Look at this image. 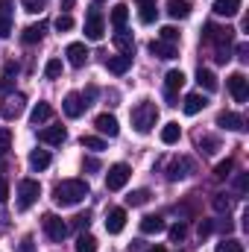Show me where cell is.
Here are the masks:
<instances>
[{"instance_id":"obj_1","label":"cell","mask_w":249,"mask_h":252,"mask_svg":"<svg viewBox=\"0 0 249 252\" xmlns=\"http://www.w3.org/2000/svg\"><path fill=\"white\" fill-rule=\"evenodd\" d=\"M88 193H91V190H88V182H85V179H64V182H59V185L53 188V202L62 205V208H67V205L82 202Z\"/></svg>"},{"instance_id":"obj_2","label":"cell","mask_w":249,"mask_h":252,"mask_svg":"<svg viewBox=\"0 0 249 252\" xmlns=\"http://www.w3.org/2000/svg\"><path fill=\"white\" fill-rule=\"evenodd\" d=\"M132 126H135V132H141V135H147V132H153V126L158 124V109H156V103H150V100H141L135 109H132Z\"/></svg>"},{"instance_id":"obj_3","label":"cell","mask_w":249,"mask_h":252,"mask_svg":"<svg viewBox=\"0 0 249 252\" xmlns=\"http://www.w3.org/2000/svg\"><path fill=\"white\" fill-rule=\"evenodd\" d=\"M38 196H41V185L35 179H21L18 182V211L32 208L38 202Z\"/></svg>"},{"instance_id":"obj_4","label":"cell","mask_w":249,"mask_h":252,"mask_svg":"<svg viewBox=\"0 0 249 252\" xmlns=\"http://www.w3.org/2000/svg\"><path fill=\"white\" fill-rule=\"evenodd\" d=\"M202 38H205L208 44H214V47H229V44L235 41V30H232V27L205 24V32H202Z\"/></svg>"},{"instance_id":"obj_5","label":"cell","mask_w":249,"mask_h":252,"mask_svg":"<svg viewBox=\"0 0 249 252\" xmlns=\"http://www.w3.org/2000/svg\"><path fill=\"white\" fill-rule=\"evenodd\" d=\"M103 32H106L103 12H100L97 6H91V12H88V18H85V38H88V41H100Z\"/></svg>"},{"instance_id":"obj_6","label":"cell","mask_w":249,"mask_h":252,"mask_svg":"<svg viewBox=\"0 0 249 252\" xmlns=\"http://www.w3.org/2000/svg\"><path fill=\"white\" fill-rule=\"evenodd\" d=\"M24 106H27V97L24 94H6L3 97V106H0V115L6 121H15V118L24 115Z\"/></svg>"},{"instance_id":"obj_7","label":"cell","mask_w":249,"mask_h":252,"mask_svg":"<svg viewBox=\"0 0 249 252\" xmlns=\"http://www.w3.org/2000/svg\"><path fill=\"white\" fill-rule=\"evenodd\" d=\"M41 226H44V235H47L50 241H56V244L67 238V223H64L62 217H56V214H44Z\"/></svg>"},{"instance_id":"obj_8","label":"cell","mask_w":249,"mask_h":252,"mask_svg":"<svg viewBox=\"0 0 249 252\" xmlns=\"http://www.w3.org/2000/svg\"><path fill=\"white\" fill-rule=\"evenodd\" d=\"M182 85H185V73H182V70H167V76H164V97H167L173 106H176V100H179Z\"/></svg>"},{"instance_id":"obj_9","label":"cell","mask_w":249,"mask_h":252,"mask_svg":"<svg viewBox=\"0 0 249 252\" xmlns=\"http://www.w3.org/2000/svg\"><path fill=\"white\" fill-rule=\"evenodd\" d=\"M129 164H112L109 173H106V190H121L129 182Z\"/></svg>"},{"instance_id":"obj_10","label":"cell","mask_w":249,"mask_h":252,"mask_svg":"<svg viewBox=\"0 0 249 252\" xmlns=\"http://www.w3.org/2000/svg\"><path fill=\"white\" fill-rule=\"evenodd\" d=\"M226 85H229V91H232V97L238 100V103H247L249 100V79L238 70V73H232L229 79H226Z\"/></svg>"},{"instance_id":"obj_11","label":"cell","mask_w":249,"mask_h":252,"mask_svg":"<svg viewBox=\"0 0 249 252\" xmlns=\"http://www.w3.org/2000/svg\"><path fill=\"white\" fill-rule=\"evenodd\" d=\"M94 129H97L100 135H109V138H118V132H121V124H118V118H115V115H109V112H103V115H97V118H94Z\"/></svg>"},{"instance_id":"obj_12","label":"cell","mask_w":249,"mask_h":252,"mask_svg":"<svg viewBox=\"0 0 249 252\" xmlns=\"http://www.w3.org/2000/svg\"><path fill=\"white\" fill-rule=\"evenodd\" d=\"M62 109H64V115H67V118H79V115H82V112L88 109V103L82 100V94H76V91H70V94L64 97Z\"/></svg>"},{"instance_id":"obj_13","label":"cell","mask_w":249,"mask_h":252,"mask_svg":"<svg viewBox=\"0 0 249 252\" xmlns=\"http://www.w3.org/2000/svg\"><path fill=\"white\" fill-rule=\"evenodd\" d=\"M217 126H223V129H229V132H244V129H247V121H244L241 115H235V112H220V115H217Z\"/></svg>"},{"instance_id":"obj_14","label":"cell","mask_w":249,"mask_h":252,"mask_svg":"<svg viewBox=\"0 0 249 252\" xmlns=\"http://www.w3.org/2000/svg\"><path fill=\"white\" fill-rule=\"evenodd\" d=\"M64 56H67V62L73 64V67H82V64L88 62V47L82 41H73V44H67Z\"/></svg>"},{"instance_id":"obj_15","label":"cell","mask_w":249,"mask_h":252,"mask_svg":"<svg viewBox=\"0 0 249 252\" xmlns=\"http://www.w3.org/2000/svg\"><path fill=\"white\" fill-rule=\"evenodd\" d=\"M190 170H193L190 158H173L170 167H167V179H170V182H179V179H185Z\"/></svg>"},{"instance_id":"obj_16","label":"cell","mask_w":249,"mask_h":252,"mask_svg":"<svg viewBox=\"0 0 249 252\" xmlns=\"http://www.w3.org/2000/svg\"><path fill=\"white\" fill-rule=\"evenodd\" d=\"M124 226H126V211L124 208H112L109 217H106V232L109 235H121Z\"/></svg>"},{"instance_id":"obj_17","label":"cell","mask_w":249,"mask_h":252,"mask_svg":"<svg viewBox=\"0 0 249 252\" xmlns=\"http://www.w3.org/2000/svg\"><path fill=\"white\" fill-rule=\"evenodd\" d=\"M103 64H106L109 73H118V76H121V73H126V70L132 67V56H124V53H121V56H106Z\"/></svg>"},{"instance_id":"obj_18","label":"cell","mask_w":249,"mask_h":252,"mask_svg":"<svg viewBox=\"0 0 249 252\" xmlns=\"http://www.w3.org/2000/svg\"><path fill=\"white\" fill-rule=\"evenodd\" d=\"M214 15L217 18H235L241 12V0H214Z\"/></svg>"},{"instance_id":"obj_19","label":"cell","mask_w":249,"mask_h":252,"mask_svg":"<svg viewBox=\"0 0 249 252\" xmlns=\"http://www.w3.org/2000/svg\"><path fill=\"white\" fill-rule=\"evenodd\" d=\"M112 41H115V47H118L124 56H132V53H135V41H132V32H129L126 27L115 32V38H112Z\"/></svg>"},{"instance_id":"obj_20","label":"cell","mask_w":249,"mask_h":252,"mask_svg":"<svg viewBox=\"0 0 249 252\" xmlns=\"http://www.w3.org/2000/svg\"><path fill=\"white\" fill-rule=\"evenodd\" d=\"M150 53L158 56V59H176V44L156 38V41H150Z\"/></svg>"},{"instance_id":"obj_21","label":"cell","mask_w":249,"mask_h":252,"mask_svg":"<svg viewBox=\"0 0 249 252\" xmlns=\"http://www.w3.org/2000/svg\"><path fill=\"white\" fill-rule=\"evenodd\" d=\"M38 138H41L44 144L56 147V144H64L67 132H64V126H47V129H41V132H38Z\"/></svg>"},{"instance_id":"obj_22","label":"cell","mask_w":249,"mask_h":252,"mask_svg":"<svg viewBox=\"0 0 249 252\" xmlns=\"http://www.w3.org/2000/svg\"><path fill=\"white\" fill-rule=\"evenodd\" d=\"M44 32H47V24L38 21V24H32V27H27V30L21 32V41H24V44H35V41L44 38Z\"/></svg>"},{"instance_id":"obj_23","label":"cell","mask_w":249,"mask_h":252,"mask_svg":"<svg viewBox=\"0 0 249 252\" xmlns=\"http://www.w3.org/2000/svg\"><path fill=\"white\" fill-rule=\"evenodd\" d=\"M205 106H208V100H205L202 94H187L185 103H182V112H185V115H199Z\"/></svg>"},{"instance_id":"obj_24","label":"cell","mask_w":249,"mask_h":252,"mask_svg":"<svg viewBox=\"0 0 249 252\" xmlns=\"http://www.w3.org/2000/svg\"><path fill=\"white\" fill-rule=\"evenodd\" d=\"M141 232H144V235H158V232H164V220H161L158 214H147V217L141 220Z\"/></svg>"},{"instance_id":"obj_25","label":"cell","mask_w":249,"mask_h":252,"mask_svg":"<svg viewBox=\"0 0 249 252\" xmlns=\"http://www.w3.org/2000/svg\"><path fill=\"white\" fill-rule=\"evenodd\" d=\"M30 167L38 173V170H47L50 167V153L47 150H32L30 153Z\"/></svg>"},{"instance_id":"obj_26","label":"cell","mask_w":249,"mask_h":252,"mask_svg":"<svg viewBox=\"0 0 249 252\" xmlns=\"http://www.w3.org/2000/svg\"><path fill=\"white\" fill-rule=\"evenodd\" d=\"M196 82H199V88H205V91H217V76H214L208 67H199V70H196Z\"/></svg>"},{"instance_id":"obj_27","label":"cell","mask_w":249,"mask_h":252,"mask_svg":"<svg viewBox=\"0 0 249 252\" xmlns=\"http://www.w3.org/2000/svg\"><path fill=\"white\" fill-rule=\"evenodd\" d=\"M167 15L170 18H187L190 15V3L187 0H167Z\"/></svg>"},{"instance_id":"obj_28","label":"cell","mask_w":249,"mask_h":252,"mask_svg":"<svg viewBox=\"0 0 249 252\" xmlns=\"http://www.w3.org/2000/svg\"><path fill=\"white\" fill-rule=\"evenodd\" d=\"M15 76H18V64L9 62L6 67H3V76H0V91H3V94H9V88H12Z\"/></svg>"},{"instance_id":"obj_29","label":"cell","mask_w":249,"mask_h":252,"mask_svg":"<svg viewBox=\"0 0 249 252\" xmlns=\"http://www.w3.org/2000/svg\"><path fill=\"white\" fill-rule=\"evenodd\" d=\"M126 21H129V6H126V3H118V6L112 9V27H115V30H124Z\"/></svg>"},{"instance_id":"obj_30","label":"cell","mask_w":249,"mask_h":252,"mask_svg":"<svg viewBox=\"0 0 249 252\" xmlns=\"http://www.w3.org/2000/svg\"><path fill=\"white\" fill-rule=\"evenodd\" d=\"M179 138H182L179 124H164V126H161V144H167V147H170V144H176Z\"/></svg>"},{"instance_id":"obj_31","label":"cell","mask_w":249,"mask_h":252,"mask_svg":"<svg viewBox=\"0 0 249 252\" xmlns=\"http://www.w3.org/2000/svg\"><path fill=\"white\" fill-rule=\"evenodd\" d=\"M50 115H53L50 103H35V109H32V115H30V121L38 126V124H44V121H50Z\"/></svg>"},{"instance_id":"obj_32","label":"cell","mask_w":249,"mask_h":252,"mask_svg":"<svg viewBox=\"0 0 249 252\" xmlns=\"http://www.w3.org/2000/svg\"><path fill=\"white\" fill-rule=\"evenodd\" d=\"M214 252H244V244H241L238 238H223V241L214 247Z\"/></svg>"},{"instance_id":"obj_33","label":"cell","mask_w":249,"mask_h":252,"mask_svg":"<svg viewBox=\"0 0 249 252\" xmlns=\"http://www.w3.org/2000/svg\"><path fill=\"white\" fill-rule=\"evenodd\" d=\"M76 252H97V238L94 235H79L76 238Z\"/></svg>"},{"instance_id":"obj_34","label":"cell","mask_w":249,"mask_h":252,"mask_svg":"<svg viewBox=\"0 0 249 252\" xmlns=\"http://www.w3.org/2000/svg\"><path fill=\"white\" fill-rule=\"evenodd\" d=\"M167 235H170V241H173V244H182V241L187 238V226H185V223H173V226L167 229Z\"/></svg>"},{"instance_id":"obj_35","label":"cell","mask_w":249,"mask_h":252,"mask_svg":"<svg viewBox=\"0 0 249 252\" xmlns=\"http://www.w3.org/2000/svg\"><path fill=\"white\" fill-rule=\"evenodd\" d=\"M82 147H85V150L100 153V150H106V141H103V138H97V135H82Z\"/></svg>"},{"instance_id":"obj_36","label":"cell","mask_w":249,"mask_h":252,"mask_svg":"<svg viewBox=\"0 0 249 252\" xmlns=\"http://www.w3.org/2000/svg\"><path fill=\"white\" fill-rule=\"evenodd\" d=\"M44 76L47 79H59L62 76V62L59 59H50V62L44 64Z\"/></svg>"},{"instance_id":"obj_37","label":"cell","mask_w":249,"mask_h":252,"mask_svg":"<svg viewBox=\"0 0 249 252\" xmlns=\"http://www.w3.org/2000/svg\"><path fill=\"white\" fill-rule=\"evenodd\" d=\"M156 12H158L156 3H153V6H138V18H141V24H153V21H156Z\"/></svg>"},{"instance_id":"obj_38","label":"cell","mask_w":249,"mask_h":252,"mask_svg":"<svg viewBox=\"0 0 249 252\" xmlns=\"http://www.w3.org/2000/svg\"><path fill=\"white\" fill-rule=\"evenodd\" d=\"M196 144H199V150H202L205 156H211V153H217V147H220V144H217V138H208V135H202V138H199Z\"/></svg>"},{"instance_id":"obj_39","label":"cell","mask_w":249,"mask_h":252,"mask_svg":"<svg viewBox=\"0 0 249 252\" xmlns=\"http://www.w3.org/2000/svg\"><path fill=\"white\" fill-rule=\"evenodd\" d=\"M211 205H214V211H220V214H229V208H232V202L226 199V193H214Z\"/></svg>"},{"instance_id":"obj_40","label":"cell","mask_w":249,"mask_h":252,"mask_svg":"<svg viewBox=\"0 0 249 252\" xmlns=\"http://www.w3.org/2000/svg\"><path fill=\"white\" fill-rule=\"evenodd\" d=\"M147 199H150V190H132V193H129V196H126V205H144V202H147Z\"/></svg>"},{"instance_id":"obj_41","label":"cell","mask_w":249,"mask_h":252,"mask_svg":"<svg viewBox=\"0 0 249 252\" xmlns=\"http://www.w3.org/2000/svg\"><path fill=\"white\" fill-rule=\"evenodd\" d=\"M232 167H235V161H232V158H226V161H220V164L214 167V176H217V179H226V176L232 173Z\"/></svg>"},{"instance_id":"obj_42","label":"cell","mask_w":249,"mask_h":252,"mask_svg":"<svg viewBox=\"0 0 249 252\" xmlns=\"http://www.w3.org/2000/svg\"><path fill=\"white\" fill-rule=\"evenodd\" d=\"M21 6H24L30 15H41V12H44V0H21Z\"/></svg>"},{"instance_id":"obj_43","label":"cell","mask_w":249,"mask_h":252,"mask_svg":"<svg viewBox=\"0 0 249 252\" xmlns=\"http://www.w3.org/2000/svg\"><path fill=\"white\" fill-rule=\"evenodd\" d=\"M12 150V132L9 129H0V158Z\"/></svg>"},{"instance_id":"obj_44","label":"cell","mask_w":249,"mask_h":252,"mask_svg":"<svg viewBox=\"0 0 249 252\" xmlns=\"http://www.w3.org/2000/svg\"><path fill=\"white\" fill-rule=\"evenodd\" d=\"M161 41L176 44V41H179V30H176V27H161Z\"/></svg>"},{"instance_id":"obj_45","label":"cell","mask_w":249,"mask_h":252,"mask_svg":"<svg viewBox=\"0 0 249 252\" xmlns=\"http://www.w3.org/2000/svg\"><path fill=\"white\" fill-rule=\"evenodd\" d=\"M12 35V18L0 12V38H9Z\"/></svg>"},{"instance_id":"obj_46","label":"cell","mask_w":249,"mask_h":252,"mask_svg":"<svg viewBox=\"0 0 249 252\" xmlns=\"http://www.w3.org/2000/svg\"><path fill=\"white\" fill-rule=\"evenodd\" d=\"M88 226H91V214L88 211H82V214L73 217V229H88Z\"/></svg>"},{"instance_id":"obj_47","label":"cell","mask_w":249,"mask_h":252,"mask_svg":"<svg viewBox=\"0 0 249 252\" xmlns=\"http://www.w3.org/2000/svg\"><path fill=\"white\" fill-rule=\"evenodd\" d=\"M56 30H59V32L73 30V18H70V15H59V18H56Z\"/></svg>"},{"instance_id":"obj_48","label":"cell","mask_w":249,"mask_h":252,"mask_svg":"<svg viewBox=\"0 0 249 252\" xmlns=\"http://www.w3.org/2000/svg\"><path fill=\"white\" fill-rule=\"evenodd\" d=\"M82 170H85V173H97V170H100V161H97L94 156H88V158H82Z\"/></svg>"},{"instance_id":"obj_49","label":"cell","mask_w":249,"mask_h":252,"mask_svg":"<svg viewBox=\"0 0 249 252\" xmlns=\"http://www.w3.org/2000/svg\"><path fill=\"white\" fill-rule=\"evenodd\" d=\"M211 232H214V223H211V220H202V223H199V238H205V235H211Z\"/></svg>"},{"instance_id":"obj_50","label":"cell","mask_w":249,"mask_h":252,"mask_svg":"<svg viewBox=\"0 0 249 252\" xmlns=\"http://www.w3.org/2000/svg\"><path fill=\"white\" fill-rule=\"evenodd\" d=\"M238 59H241V62H249V44L247 41L238 44Z\"/></svg>"},{"instance_id":"obj_51","label":"cell","mask_w":249,"mask_h":252,"mask_svg":"<svg viewBox=\"0 0 249 252\" xmlns=\"http://www.w3.org/2000/svg\"><path fill=\"white\" fill-rule=\"evenodd\" d=\"M6 199H9V185H6V179L0 176V205H3Z\"/></svg>"},{"instance_id":"obj_52","label":"cell","mask_w":249,"mask_h":252,"mask_svg":"<svg viewBox=\"0 0 249 252\" xmlns=\"http://www.w3.org/2000/svg\"><path fill=\"white\" fill-rule=\"evenodd\" d=\"M235 185H238V190H241V193H244V190H247V185H249L247 173H241V176H238V182H235Z\"/></svg>"},{"instance_id":"obj_53","label":"cell","mask_w":249,"mask_h":252,"mask_svg":"<svg viewBox=\"0 0 249 252\" xmlns=\"http://www.w3.org/2000/svg\"><path fill=\"white\" fill-rule=\"evenodd\" d=\"M21 252H32V238H24V247H21Z\"/></svg>"},{"instance_id":"obj_54","label":"cell","mask_w":249,"mask_h":252,"mask_svg":"<svg viewBox=\"0 0 249 252\" xmlns=\"http://www.w3.org/2000/svg\"><path fill=\"white\" fill-rule=\"evenodd\" d=\"M62 9H64V15H67V9H73V0H62Z\"/></svg>"},{"instance_id":"obj_55","label":"cell","mask_w":249,"mask_h":252,"mask_svg":"<svg viewBox=\"0 0 249 252\" xmlns=\"http://www.w3.org/2000/svg\"><path fill=\"white\" fill-rule=\"evenodd\" d=\"M156 0H138V6H153Z\"/></svg>"},{"instance_id":"obj_56","label":"cell","mask_w":249,"mask_h":252,"mask_svg":"<svg viewBox=\"0 0 249 252\" xmlns=\"http://www.w3.org/2000/svg\"><path fill=\"white\" fill-rule=\"evenodd\" d=\"M150 252H167V250H164V247H153Z\"/></svg>"}]
</instances>
